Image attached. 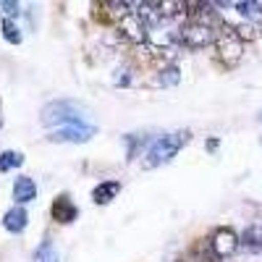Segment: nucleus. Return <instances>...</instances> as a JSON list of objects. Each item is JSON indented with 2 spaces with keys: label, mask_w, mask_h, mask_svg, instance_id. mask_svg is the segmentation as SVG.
Listing matches in <instances>:
<instances>
[{
  "label": "nucleus",
  "mask_w": 262,
  "mask_h": 262,
  "mask_svg": "<svg viewBox=\"0 0 262 262\" xmlns=\"http://www.w3.org/2000/svg\"><path fill=\"white\" fill-rule=\"evenodd\" d=\"M186 142H189V131H176V134H165V137H160L155 144L147 149V160H144V165H147V168H155V165L168 163L170 158H176V152H179Z\"/></svg>",
  "instance_id": "nucleus-1"
},
{
  "label": "nucleus",
  "mask_w": 262,
  "mask_h": 262,
  "mask_svg": "<svg viewBox=\"0 0 262 262\" xmlns=\"http://www.w3.org/2000/svg\"><path fill=\"white\" fill-rule=\"evenodd\" d=\"M42 121H45V123H53L55 128L86 123L84 113L79 111L76 105H71V102H53V105H48L45 111H42Z\"/></svg>",
  "instance_id": "nucleus-2"
},
{
  "label": "nucleus",
  "mask_w": 262,
  "mask_h": 262,
  "mask_svg": "<svg viewBox=\"0 0 262 262\" xmlns=\"http://www.w3.org/2000/svg\"><path fill=\"white\" fill-rule=\"evenodd\" d=\"M181 37L189 42L191 48H202V45H207V42L212 39V27L207 24V18L194 21V24H189V27L181 32Z\"/></svg>",
  "instance_id": "nucleus-3"
},
{
  "label": "nucleus",
  "mask_w": 262,
  "mask_h": 262,
  "mask_svg": "<svg viewBox=\"0 0 262 262\" xmlns=\"http://www.w3.org/2000/svg\"><path fill=\"white\" fill-rule=\"evenodd\" d=\"M92 126L90 123H81V126H63V128H55L50 139L53 142H86L92 137Z\"/></svg>",
  "instance_id": "nucleus-4"
},
{
  "label": "nucleus",
  "mask_w": 262,
  "mask_h": 262,
  "mask_svg": "<svg viewBox=\"0 0 262 262\" xmlns=\"http://www.w3.org/2000/svg\"><path fill=\"white\" fill-rule=\"evenodd\" d=\"M217 48H221V58L226 63H233L238 55H242V39H238L233 32H226L217 39Z\"/></svg>",
  "instance_id": "nucleus-5"
},
{
  "label": "nucleus",
  "mask_w": 262,
  "mask_h": 262,
  "mask_svg": "<svg viewBox=\"0 0 262 262\" xmlns=\"http://www.w3.org/2000/svg\"><path fill=\"white\" fill-rule=\"evenodd\" d=\"M212 247H215V254H217V257H228V254H231V252H236V247H238V242H236V233H233L231 228L217 231V233H215V242H212Z\"/></svg>",
  "instance_id": "nucleus-6"
},
{
  "label": "nucleus",
  "mask_w": 262,
  "mask_h": 262,
  "mask_svg": "<svg viewBox=\"0 0 262 262\" xmlns=\"http://www.w3.org/2000/svg\"><path fill=\"white\" fill-rule=\"evenodd\" d=\"M50 212H53V217L58 223H71L74 217H76V207H74V202L69 200V196H58V200L53 202V207H50Z\"/></svg>",
  "instance_id": "nucleus-7"
},
{
  "label": "nucleus",
  "mask_w": 262,
  "mask_h": 262,
  "mask_svg": "<svg viewBox=\"0 0 262 262\" xmlns=\"http://www.w3.org/2000/svg\"><path fill=\"white\" fill-rule=\"evenodd\" d=\"M37 196V184L29 179V176H21V179H16V184H13V200L16 202H32Z\"/></svg>",
  "instance_id": "nucleus-8"
},
{
  "label": "nucleus",
  "mask_w": 262,
  "mask_h": 262,
  "mask_svg": "<svg viewBox=\"0 0 262 262\" xmlns=\"http://www.w3.org/2000/svg\"><path fill=\"white\" fill-rule=\"evenodd\" d=\"M27 210L24 207H13V210H8L6 212V217H3V226H6V231H11V233H21L27 228Z\"/></svg>",
  "instance_id": "nucleus-9"
},
{
  "label": "nucleus",
  "mask_w": 262,
  "mask_h": 262,
  "mask_svg": "<svg viewBox=\"0 0 262 262\" xmlns=\"http://www.w3.org/2000/svg\"><path fill=\"white\" fill-rule=\"evenodd\" d=\"M121 191V184L118 181H105V184H100V186H95V191H92V196L100 202V205H105V202H111V200H116V194Z\"/></svg>",
  "instance_id": "nucleus-10"
},
{
  "label": "nucleus",
  "mask_w": 262,
  "mask_h": 262,
  "mask_svg": "<svg viewBox=\"0 0 262 262\" xmlns=\"http://www.w3.org/2000/svg\"><path fill=\"white\" fill-rule=\"evenodd\" d=\"M121 29L131 37V39H144L147 34V29H144V24H142V18H137V13H131L128 18H123V24H121Z\"/></svg>",
  "instance_id": "nucleus-11"
},
{
  "label": "nucleus",
  "mask_w": 262,
  "mask_h": 262,
  "mask_svg": "<svg viewBox=\"0 0 262 262\" xmlns=\"http://www.w3.org/2000/svg\"><path fill=\"white\" fill-rule=\"evenodd\" d=\"M24 163V155L21 152H6L3 158H0V170H8V168H18Z\"/></svg>",
  "instance_id": "nucleus-12"
},
{
  "label": "nucleus",
  "mask_w": 262,
  "mask_h": 262,
  "mask_svg": "<svg viewBox=\"0 0 262 262\" xmlns=\"http://www.w3.org/2000/svg\"><path fill=\"white\" fill-rule=\"evenodd\" d=\"M58 257H55V249H53V244H42L39 249H37V257H34V262H55Z\"/></svg>",
  "instance_id": "nucleus-13"
},
{
  "label": "nucleus",
  "mask_w": 262,
  "mask_h": 262,
  "mask_svg": "<svg viewBox=\"0 0 262 262\" xmlns=\"http://www.w3.org/2000/svg\"><path fill=\"white\" fill-rule=\"evenodd\" d=\"M3 34H6V39H8V42H13V45H18V42H21V34H18V27H16V24H11V21H8V18L3 21Z\"/></svg>",
  "instance_id": "nucleus-14"
},
{
  "label": "nucleus",
  "mask_w": 262,
  "mask_h": 262,
  "mask_svg": "<svg viewBox=\"0 0 262 262\" xmlns=\"http://www.w3.org/2000/svg\"><path fill=\"white\" fill-rule=\"evenodd\" d=\"M259 118H262V116H259Z\"/></svg>",
  "instance_id": "nucleus-15"
}]
</instances>
